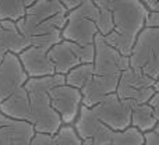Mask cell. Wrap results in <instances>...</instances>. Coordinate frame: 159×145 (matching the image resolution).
I'll return each mask as SVG.
<instances>
[{"mask_svg": "<svg viewBox=\"0 0 159 145\" xmlns=\"http://www.w3.org/2000/svg\"><path fill=\"white\" fill-rule=\"evenodd\" d=\"M109 10L112 11L113 29L103 39L120 55L129 57L149 10L140 0H115Z\"/></svg>", "mask_w": 159, "mask_h": 145, "instance_id": "obj_1", "label": "cell"}, {"mask_svg": "<svg viewBox=\"0 0 159 145\" xmlns=\"http://www.w3.org/2000/svg\"><path fill=\"white\" fill-rule=\"evenodd\" d=\"M129 67L159 79V28H143L129 55Z\"/></svg>", "mask_w": 159, "mask_h": 145, "instance_id": "obj_2", "label": "cell"}, {"mask_svg": "<svg viewBox=\"0 0 159 145\" xmlns=\"http://www.w3.org/2000/svg\"><path fill=\"white\" fill-rule=\"evenodd\" d=\"M159 91V79H154L135 69L123 70L119 78L115 93L123 101L133 105L147 103L152 95Z\"/></svg>", "mask_w": 159, "mask_h": 145, "instance_id": "obj_3", "label": "cell"}, {"mask_svg": "<svg viewBox=\"0 0 159 145\" xmlns=\"http://www.w3.org/2000/svg\"><path fill=\"white\" fill-rule=\"evenodd\" d=\"M30 95V116L28 123L32 124L35 133L53 135L61 127V120L50 105L48 93L28 92Z\"/></svg>", "mask_w": 159, "mask_h": 145, "instance_id": "obj_4", "label": "cell"}, {"mask_svg": "<svg viewBox=\"0 0 159 145\" xmlns=\"http://www.w3.org/2000/svg\"><path fill=\"white\" fill-rule=\"evenodd\" d=\"M134 105L120 99L115 92L106 95L98 105L92 107L99 121L113 131H120L130 126L131 107Z\"/></svg>", "mask_w": 159, "mask_h": 145, "instance_id": "obj_5", "label": "cell"}, {"mask_svg": "<svg viewBox=\"0 0 159 145\" xmlns=\"http://www.w3.org/2000/svg\"><path fill=\"white\" fill-rule=\"evenodd\" d=\"M93 74L95 75L120 77L123 70L129 69V57L123 56L105 42L103 36L96 34L93 39Z\"/></svg>", "mask_w": 159, "mask_h": 145, "instance_id": "obj_6", "label": "cell"}, {"mask_svg": "<svg viewBox=\"0 0 159 145\" xmlns=\"http://www.w3.org/2000/svg\"><path fill=\"white\" fill-rule=\"evenodd\" d=\"M50 105L59 115L63 124H73L82 105V96L80 89L67 84L57 85L48 92Z\"/></svg>", "mask_w": 159, "mask_h": 145, "instance_id": "obj_7", "label": "cell"}, {"mask_svg": "<svg viewBox=\"0 0 159 145\" xmlns=\"http://www.w3.org/2000/svg\"><path fill=\"white\" fill-rule=\"evenodd\" d=\"M67 8L61 4V2L52 0H35L30 7H27L24 17L31 22H43L49 24L57 29H63L66 25Z\"/></svg>", "mask_w": 159, "mask_h": 145, "instance_id": "obj_8", "label": "cell"}, {"mask_svg": "<svg viewBox=\"0 0 159 145\" xmlns=\"http://www.w3.org/2000/svg\"><path fill=\"white\" fill-rule=\"evenodd\" d=\"M28 79L20 59L14 53H6L0 60V102L21 88Z\"/></svg>", "mask_w": 159, "mask_h": 145, "instance_id": "obj_9", "label": "cell"}, {"mask_svg": "<svg viewBox=\"0 0 159 145\" xmlns=\"http://www.w3.org/2000/svg\"><path fill=\"white\" fill-rule=\"evenodd\" d=\"M66 25L61 29V39L74 42L77 45H92L95 35L98 34L96 24L92 18L67 11Z\"/></svg>", "mask_w": 159, "mask_h": 145, "instance_id": "obj_10", "label": "cell"}, {"mask_svg": "<svg viewBox=\"0 0 159 145\" xmlns=\"http://www.w3.org/2000/svg\"><path fill=\"white\" fill-rule=\"evenodd\" d=\"M20 63L22 70L25 71L28 78H36V77L53 75L56 74L52 60L49 59L48 50L35 46H28L18 55Z\"/></svg>", "mask_w": 159, "mask_h": 145, "instance_id": "obj_11", "label": "cell"}, {"mask_svg": "<svg viewBox=\"0 0 159 145\" xmlns=\"http://www.w3.org/2000/svg\"><path fill=\"white\" fill-rule=\"evenodd\" d=\"M49 59L52 60L56 74L66 75L71 69L81 64L80 61V45L61 39L59 43L48 50Z\"/></svg>", "mask_w": 159, "mask_h": 145, "instance_id": "obj_12", "label": "cell"}, {"mask_svg": "<svg viewBox=\"0 0 159 145\" xmlns=\"http://www.w3.org/2000/svg\"><path fill=\"white\" fill-rule=\"evenodd\" d=\"M120 77H110V75H95L88 81L87 85L80 89L82 96V105L88 107H93L98 105L102 99L109 93L116 91L117 82Z\"/></svg>", "mask_w": 159, "mask_h": 145, "instance_id": "obj_13", "label": "cell"}, {"mask_svg": "<svg viewBox=\"0 0 159 145\" xmlns=\"http://www.w3.org/2000/svg\"><path fill=\"white\" fill-rule=\"evenodd\" d=\"M28 46H31L30 42L17 29L16 21L0 20V60L6 53L18 55Z\"/></svg>", "mask_w": 159, "mask_h": 145, "instance_id": "obj_14", "label": "cell"}, {"mask_svg": "<svg viewBox=\"0 0 159 145\" xmlns=\"http://www.w3.org/2000/svg\"><path fill=\"white\" fill-rule=\"evenodd\" d=\"M0 113L14 120L28 121L30 116V95L24 87L14 91L10 96L0 102Z\"/></svg>", "mask_w": 159, "mask_h": 145, "instance_id": "obj_15", "label": "cell"}, {"mask_svg": "<svg viewBox=\"0 0 159 145\" xmlns=\"http://www.w3.org/2000/svg\"><path fill=\"white\" fill-rule=\"evenodd\" d=\"M35 134L32 124L25 120H11L7 126L0 127V145L28 143Z\"/></svg>", "mask_w": 159, "mask_h": 145, "instance_id": "obj_16", "label": "cell"}, {"mask_svg": "<svg viewBox=\"0 0 159 145\" xmlns=\"http://www.w3.org/2000/svg\"><path fill=\"white\" fill-rule=\"evenodd\" d=\"M101 124L102 123L99 121L98 116L95 115L92 107L81 105L77 117H75L74 123H73L71 126H73V129L75 130L78 137L84 141V140H89Z\"/></svg>", "mask_w": 159, "mask_h": 145, "instance_id": "obj_17", "label": "cell"}, {"mask_svg": "<svg viewBox=\"0 0 159 145\" xmlns=\"http://www.w3.org/2000/svg\"><path fill=\"white\" fill-rule=\"evenodd\" d=\"M158 121H159V113H157L147 103L134 105L131 107L130 126L135 127L138 131L141 133L151 131L158 126Z\"/></svg>", "mask_w": 159, "mask_h": 145, "instance_id": "obj_18", "label": "cell"}, {"mask_svg": "<svg viewBox=\"0 0 159 145\" xmlns=\"http://www.w3.org/2000/svg\"><path fill=\"white\" fill-rule=\"evenodd\" d=\"M64 84V75L63 74H53V75H45V77H36V78H28L22 87L27 92H43L48 93L52 88L57 85Z\"/></svg>", "mask_w": 159, "mask_h": 145, "instance_id": "obj_19", "label": "cell"}, {"mask_svg": "<svg viewBox=\"0 0 159 145\" xmlns=\"http://www.w3.org/2000/svg\"><path fill=\"white\" fill-rule=\"evenodd\" d=\"M93 75V66L92 63H84L78 64L74 69H71L69 73L64 75V84L74 87L77 89H81L84 85L88 84Z\"/></svg>", "mask_w": 159, "mask_h": 145, "instance_id": "obj_20", "label": "cell"}, {"mask_svg": "<svg viewBox=\"0 0 159 145\" xmlns=\"http://www.w3.org/2000/svg\"><path fill=\"white\" fill-rule=\"evenodd\" d=\"M144 134L135 127L129 126L120 131H113L110 145H143Z\"/></svg>", "mask_w": 159, "mask_h": 145, "instance_id": "obj_21", "label": "cell"}, {"mask_svg": "<svg viewBox=\"0 0 159 145\" xmlns=\"http://www.w3.org/2000/svg\"><path fill=\"white\" fill-rule=\"evenodd\" d=\"M53 145H82V140L77 135L71 124H61V127L52 135Z\"/></svg>", "mask_w": 159, "mask_h": 145, "instance_id": "obj_22", "label": "cell"}, {"mask_svg": "<svg viewBox=\"0 0 159 145\" xmlns=\"http://www.w3.org/2000/svg\"><path fill=\"white\" fill-rule=\"evenodd\" d=\"M95 24H96V29H98L99 35H102V36L107 35L113 29L112 11L107 10V8H99L98 18H96Z\"/></svg>", "mask_w": 159, "mask_h": 145, "instance_id": "obj_23", "label": "cell"}, {"mask_svg": "<svg viewBox=\"0 0 159 145\" xmlns=\"http://www.w3.org/2000/svg\"><path fill=\"white\" fill-rule=\"evenodd\" d=\"M35 0H7L8 6V20L17 21L25 14L27 7H30Z\"/></svg>", "mask_w": 159, "mask_h": 145, "instance_id": "obj_24", "label": "cell"}, {"mask_svg": "<svg viewBox=\"0 0 159 145\" xmlns=\"http://www.w3.org/2000/svg\"><path fill=\"white\" fill-rule=\"evenodd\" d=\"M112 135H113V130H110L105 124H101L89 140L93 145H110V143H112Z\"/></svg>", "mask_w": 159, "mask_h": 145, "instance_id": "obj_25", "label": "cell"}, {"mask_svg": "<svg viewBox=\"0 0 159 145\" xmlns=\"http://www.w3.org/2000/svg\"><path fill=\"white\" fill-rule=\"evenodd\" d=\"M143 134H144L143 145H159V126H157L151 131L143 133Z\"/></svg>", "mask_w": 159, "mask_h": 145, "instance_id": "obj_26", "label": "cell"}, {"mask_svg": "<svg viewBox=\"0 0 159 145\" xmlns=\"http://www.w3.org/2000/svg\"><path fill=\"white\" fill-rule=\"evenodd\" d=\"M144 28H159V11H148L144 21Z\"/></svg>", "mask_w": 159, "mask_h": 145, "instance_id": "obj_27", "label": "cell"}, {"mask_svg": "<svg viewBox=\"0 0 159 145\" xmlns=\"http://www.w3.org/2000/svg\"><path fill=\"white\" fill-rule=\"evenodd\" d=\"M50 140H52V135L43 134V133H35L30 140V145H46L48 143H50Z\"/></svg>", "mask_w": 159, "mask_h": 145, "instance_id": "obj_28", "label": "cell"}, {"mask_svg": "<svg viewBox=\"0 0 159 145\" xmlns=\"http://www.w3.org/2000/svg\"><path fill=\"white\" fill-rule=\"evenodd\" d=\"M147 105H148V106H151L157 113H159V91H158V92H155L154 95L149 98V101L147 102Z\"/></svg>", "mask_w": 159, "mask_h": 145, "instance_id": "obj_29", "label": "cell"}, {"mask_svg": "<svg viewBox=\"0 0 159 145\" xmlns=\"http://www.w3.org/2000/svg\"><path fill=\"white\" fill-rule=\"evenodd\" d=\"M149 11H159V0H140Z\"/></svg>", "mask_w": 159, "mask_h": 145, "instance_id": "obj_30", "label": "cell"}, {"mask_svg": "<svg viewBox=\"0 0 159 145\" xmlns=\"http://www.w3.org/2000/svg\"><path fill=\"white\" fill-rule=\"evenodd\" d=\"M84 2H87V0H61V4H63L64 7L67 8V11H69V10H73V8H75L77 6L82 4Z\"/></svg>", "mask_w": 159, "mask_h": 145, "instance_id": "obj_31", "label": "cell"}, {"mask_svg": "<svg viewBox=\"0 0 159 145\" xmlns=\"http://www.w3.org/2000/svg\"><path fill=\"white\" fill-rule=\"evenodd\" d=\"M92 2L95 3L99 8H107V10H109L110 4H112L115 0H92Z\"/></svg>", "mask_w": 159, "mask_h": 145, "instance_id": "obj_32", "label": "cell"}, {"mask_svg": "<svg viewBox=\"0 0 159 145\" xmlns=\"http://www.w3.org/2000/svg\"><path fill=\"white\" fill-rule=\"evenodd\" d=\"M82 145H93V144L91 143V140H84L82 141Z\"/></svg>", "mask_w": 159, "mask_h": 145, "instance_id": "obj_33", "label": "cell"}, {"mask_svg": "<svg viewBox=\"0 0 159 145\" xmlns=\"http://www.w3.org/2000/svg\"><path fill=\"white\" fill-rule=\"evenodd\" d=\"M46 145H53V144H52V140H50V143H48Z\"/></svg>", "mask_w": 159, "mask_h": 145, "instance_id": "obj_34", "label": "cell"}, {"mask_svg": "<svg viewBox=\"0 0 159 145\" xmlns=\"http://www.w3.org/2000/svg\"><path fill=\"white\" fill-rule=\"evenodd\" d=\"M52 2H61V0H52Z\"/></svg>", "mask_w": 159, "mask_h": 145, "instance_id": "obj_35", "label": "cell"}]
</instances>
